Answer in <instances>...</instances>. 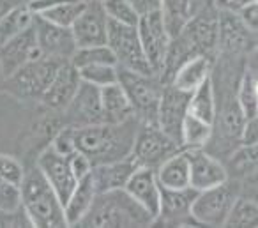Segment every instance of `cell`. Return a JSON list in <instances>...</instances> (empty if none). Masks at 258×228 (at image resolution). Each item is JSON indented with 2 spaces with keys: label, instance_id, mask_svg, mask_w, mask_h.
<instances>
[{
  "label": "cell",
  "instance_id": "obj_35",
  "mask_svg": "<svg viewBox=\"0 0 258 228\" xmlns=\"http://www.w3.org/2000/svg\"><path fill=\"white\" fill-rule=\"evenodd\" d=\"M230 164L239 175H253L258 170V143H239Z\"/></svg>",
  "mask_w": 258,
  "mask_h": 228
},
{
  "label": "cell",
  "instance_id": "obj_18",
  "mask_svg": "<svg viewBox=\"0 0 258 228\" xmlns=\"http://www.w3.org/2000/svg\"><path fill=\"white\" fill-rule=\"evenodd\" d=\"M197 189L182 188V189H168L161 188V202H159V216L154 223L163 221L177 226H197V221L191 216V205L197 198Z\"/></svg>",
  "mask_w": 258,
  "mask_h": 228
},
{
  "label": "cell",
  "instance_id": "obj_9",
  "mask_svg": "<svg viewBox=\"0 0 258 228\" xmlns=\"http://www.w3.org/2000/svg\"><path fill=\"white\" fill-rule=\"evenodd\" d=\"M60 66L62 61L41 55V57L32 59L27 64H23L18 71H15L6 80L13 92L18 94L20 97L41 99Z\"/></svg>",
  "mask_w": 258,
  "mask_h": 228
},
{
  "label": "cell",
  "instance_id": "obj_28",
  "mask_svg": "<svg viewBox=\"0 0 258 228\" xmlns=\"http://www.w3.org/2000/svg\"><path fill=\"white\" fill-rule=\"evenodd\" d=\"M214 126L195 115L187 113L180 131V147L182 149H205L211 143Z\"/></svg>",
  "mask_w": 258,
  "mask_h": 228
},
{
  "label": "cell",
  "instance_id": "obj_45",
  "mask_svg": "<svg viewBox=\"0 0 258 228\" xmlns=\"http://www.w3.org/2000/svg\"><path fill=\"white\" fill-rule=\"evenodd\" d=\"M240 143H258V113L246 121Z\"/></svg>",
  "mask_w": 258,
  "mask_h": 228
},
{
  "label": "cell",
  "instance_id": "obj_6",
  "mask_svg": "<svg viewBox=\"0 0 258 228\" xmlns=\"http://www.w3.org/2000/svg\"><path fill=\"white\" fill-rule=\"evenodd\" d=\"M239 196V186L226 179L221 184L197 193L191 205V216L202 226H225L226 217Z\"/></svg>",
  "mask_w": 258,
  "mask_h": 228
},
{
  "label": "cell",
  "instance_id": "obj_46",
  "mask_svg": "<svg viewBox=\"0 0 258 228\" xmlns=\"http://www.w3.org/2000/svg\"><path fill=\"white\" fill-rule=\"evenodd\" d=\"M60 2H64V0H30L27 6H29V9L34 13V15H39L41 11L53 8V6L60 4Z\"/></svg>",
  "mask_w": 258,
  "mask_h": 228
},
{
  "label": "cell",
  "instance_id": "obj_43",
  "mask_svg": "<svg viewBox=\"0 0 258 228\" xmlns=\"http://www.w3.org/2000/svg\"><path fill=\"white\" fill-rule=\"evenodd\" d=\"M127 4L137 13L138 18L161 9V0H127Z\"/></svg>",
  "mask_w": 258,
  "mask_h": 228
},
{
  "label": "cell",
  "instance_id": "obj_36",
  "mask_svg": "<svg viewBox=\"0 0 258 228\" xmlns=\"http://www.w3.org/2000/svg\"><path fill=\"white\" fill-rule=\"evenodd\" d=\"M235 99L237 104L240 106V110H242L246 121L258 113V96L256 90H254V78L249 73H244V76L239 80Z\"/></svg>",
  "mask_w": 258,
  "mask_h": 228
},
{
  "label": "cell",
  "instance_id": "obj_12",
  "mask_svg": "<svg viewBox=\"0 0 258 228\" xmlns=\"http://www.w3.org/2000/svg\"><path fill=\"white\" fill-rule=\"evenodd\" d=\"M34 30H36L37 44H39L41 55L57 61H71L73 53L76 50V43L73 39L71 29L60 27L43 20L41 16L34 15L32 20Z\"/></svg>",
  "mask_w": 258,
  "mask_h": 228
},
{
  "label": "cell",
  "instance_id": "obj_50",
  "mask_svg": "<svg viewBox=\"0 0 258 228\" xmlns=\"http://www.w3.org/2000/svg\"><path fill=\"white\" fill-rule=\"evenodd\" d=\"M0 76H2V73H0Z\"/></svg>",
  "mask_w": 258,
  "mask_h": 228
},
{
  "label": "cell",
  "instance_id": "obj_42",
  "mask_svg": "<svg viewBox=\"0 0 258 228\" xmlns=\"http://www.w3.org/2000/svg\"><path fill=\"white\" fill-rule=\"evenodd\" d=\"M242 22V25L246 27L251 32H258V0L251 2L249 6L242 9V11L237 15Z\"/></svg>",
  "mask_w": 258,
  "mask_h": 228
},
{
  "label": "cell",
  "instance_id": "obj_8",
  "mask_svg": "<svg viewBox=\"0 0 258 228\" xmlns=\"http://www.w3.org/2000/svg\"><path fill=\"white\" fill-rule=\"evenodd\" d=\"M182 149L179 142L166 135L154 122H140L137 136H135L131 157L137 161L138 166H147L158 170L161 163H165L170 156Z\"/></svg>",
  "mask_w": 258,
  "mask_h": 228
},
{
  "label": "cell",
  "instance_id": "obj_44",
  "mask_svg": "<svg viewBox=\"0 0 258 228\" xmlns=\"http://www.w3.org/2000/svg\"><path fill=\"white\" fill-rule=\"evenodd\" d=\"M254 0H214V6L218 11L223 13H232V15H239L246 6H249Z\"/></svg>",
  "mask_w": 258,
  "mask_h": 228
},
{
  "label": "cell",
  "instance_id": "obj_2",
  "mask_svg": "<svg viewBox=\"0 0 258 228\" xmlns=\"http://www.w3.org/2000/svg\"><path fill=\"white\" fill-rule=\"evenodd\" d=\"M218 37H219L218 15L205 11L197 16H191V20L182 27V30L177 36L172 37L163 75L172 76L173 71L186 59L195 57V55H209L218 46Z\"/></svg>",
  "mask_w": 258,
  "mask_h": 228
},
{
  "label": "cell",
  "instance_id": "obj_14",
  "mask_svg": "<svg viewBox=\"0 0 258 228\" xmlns=\"http://www.w3.org/2000/svg\"><path fill=\"white\" fill-rule=\"evenodd\" d=\"M37 168L41 170V174L44 175L50 186L53 188V191L57 193V196L60 198L62 205L64 202L69 198V195L75 189L76 179L75 172L71 168V161H69V156H64V154L57 152L53 147H48L43 154L37 159Z\"/></svg>",
  "mask_w": 258,
  "mask_h": 228
},
{
  "label": "cell",
  "instance_id": "obj_25",
  "mask_svg": "<svg viewBox=\"0 0 258 228\" xmlns=\"http://www.w3.org/2000/svg\"><path fill=\"white\" fill-rule=\"evenodd\" d=\"M156 177L161 188L182 189L189 188V161L186 150L180 149L173 156H170L165 163H161L156 170Z\"/></svg>",
  "mask_w": 258,
  "mask_h": 228
},
{
  "label": "cell",
  "instance_id": "obj_15",
  "mask_svg": "<svg viewBox=\"0 0 258 228\" xmlns=\"http://www.w3.org/2000/svg\"><path fill=\"white\" fill-rule=\"evenodd\" d=\"M41 57L39 44H37L36 30L30 23L25 30L9 39L0 46V73L2 78H9L15 71H18L23 64L32 59Z\"/></svg>",
  "mask_w": 258,
  "mask_h": 228
},
{
  "label": "cell",
  "instance_id": "obj_49",
  "mask_svg": "<svg viewBox=\"0 0 258 228\" xmlns=\"http://www.w3.org/2000/svg\"><path fill=\"white\" fill-rule=\"evenodd\" d=\"M254 200L258 202V189H256V193H254Z\"/></svg>",
  "mask_w": 258,
  "mask_h": 228
},
{
  "label": "cell",
  "instance_id": "obj_1",
  "mask_svg": "<svg viewBox=\"0 0 258 228\" xmlns=\"http://www.w3.org/2000/svg\"><path fill=\"white\" fill-rule=\"evenodd\" d=\"M138 126L140 121L133 117L120 124L101 122L83 128H73V140L76 150L85 154L92 166H96L131 156Z\"/></svg>",
  "mask_w": 258,
  "mask_h": 228
},
{
  "label": "cell",
  "instance_id": "obj_16",
  "mask_svg": "<svg viewBox=\"0 0 258 228\" xmlns=\"http://www.w3.org/2000/svg\"><path fill=\"white\" fill-rule=\"evenodd\" d=\"M64 111L66 119H68V126H73V128H83V126L104 122L103 110H101L99 87L82 82L75 97L64 108Z\"/></svg>",
  "mask_w": 258,
  "mask_h": 228
},
{
  "label": "cell",
  "instance_id": "obj_17",
  "mask_svg": "<svg viewBox=\"0 0 258 228\" xmlns=\"http://www.w3.org/2000/svg\"><path fill=\"white\" fill-rule=\"evenodd\" d=\"M189 161V186L197 191H204L218 186L228 179L226 166L207 152L205 149H184Z\"/></svg>",
  "mask_w": 258,
  "mask_h": 228
},
{
  "label": "cell",
  "instance_id": "obj_21",
  "mask_svg": "<svg viewBox=\"0 0 258 228\" xmlns=\"http://www.w3.org/2000/svg\"><path fill=\"white\" fill-rule=\"evenodd\" d=\"M138 168L137 161L131 156L124 157V159L111 161V163H103L92 166V181L96 186L97 193L104 191H113V189H124L125 182L133 175V172Z\"/></svg>",
  "mask_w": 258,
  "mask_h": 228
},
{
  "label": "cell",
  "instance_id": "obj_32",
  "mask_svg": "<svg viewBox=\"0 0 258 228\" xmlns=\"http://www.w3.org/2000/svg\"><path fill=\"white\" fill-rule=\"evenodd\" d=\"M225 226L258 228V202L254 198L239 196L225 221Z\"/></svg>",
  "mask_w": 258,
  "mask_h": 228
},
{
  "label": "cell",
  "instance_id": "obj_38",
  "mask_svg": "<svg viewBox=\"0 0 258 228\" xmlns=\"http://www.w3.org/2000/svg\"><path fill=\"white\" fill-rule=\"evenodd\" d=\"M103 8L106 11L108 18L118 23H125V25H137L138 16L137 13L131 9V6L127 4V0H101Z\"/></svg>",
  "mask_w": 258,
  "mask_h": 228
},
{
  "label": "cell",
  "instance_id": "obj_7",
  "mask_svg": "<svg viewBox=\"0 0 258 228\" xmlns=\"http://www.w3.org/2000/svg\"><path fill=\"white\" fill-rule=\"evenodd\" d=\"M106 44L113 51L118 68L144 75H154L142 48L137 25H125L108 18Z\"/></svg>",
  "mask_w": 258,
  "mask_h": 228
},
{
  "label": "cell",
  "instance_id": "obj_26",
  "mask_svg": "<svg viewBox=\"0 0 258 228\" xmlns=\"http://www.w3.org/2000/svg\"><path fill=\"white\" fill-rule=\"evenodd\" d=\"M216 111H218V104H216V92H214V82L212 76L207 78L200 87L191 92L189 104H187V113L195 115V117L202 119V121L214 124Z\"/></svg>",
  "mask_w": 258,
  "mask_h": 228
},
{
  "label": "cell",
  "instance_id": "obj_19",
  "mask_svg": "<svg viewBox=\"0 0 258 228\" xmlns=\"http://www.w3.org/2000/svg\"><path fill=\"white\" fill-rule=\"evenodd\" d=\"M124 189L133 196L145 210L158 219L159 216V202H161V186L156 177V170L147 166H138L133 175L125 182Z\"/></svg>",
  "mask_w": 258,
  "mask_h": 228
},
{
  "label": "cell",
  "instance_id": "obj_5",
  "mask_svg": "<svg viewBox=\"0 0 258 228\" xmlns=\"http://www.w3.org/2000/svg\"><path fill=\"white\" fill-rule=\"evenodd\" d=\"M118 83L127 94V99L133 106L135 117L140 122H154L158 117V106L161 101L163 85L156 75L127 71L118 68Z\"/></svg>",
  "mask_w": 258,
  "mask_h": 228
},
{
  "label": "cell",
  "instance_id": "obj_47",
  "mask_svg": "<svg viewBox=\"0 0 258 228\" xmlns=\"http://www.w3.org/2000/svg\"><path fill=\"white\" fill-rule=\"evenodd\" d=\"M8 9H11V8H9V6H6V2H2V0H0V16L4 15Z\"/></svg>",
  "mask_w": 258,
  "mask_h": 228
},
{
  "label": "cell",
  "instance_id": "obj_37",
  "mask_svg": "<svg viewBox=\"0 0 258 228\" xmlns=\"http://www.w3.org/2000/svg\"><path fill=\"white\" fill-rule=\"evenodd\" d=\"M80 78L82 82L92 83L96 87H104L110 83L118 82V66L115 64H96V66H85L80 68Z\"/></svg>",
  "mask_w": 258,
  "mask_h": 228
},
{
  "label": "cell",
  "instance_id": "obj_23",
  "mask_svg": "<svg viewBox=\"0 0 258 228\" xmlns=\"http://www.w3.org/2000/svg\"><path fill=\"white\" fill-rule=\"evenodd\" d=\"M97 191L94 186L92 175H85L76 182L75 189L69 195V198L64 202V217L68 226H78L82 219L87 216V212L92 207V202L96 198Z\"/></svg>",
  "mask_w": 258,
  "mask_h": 228
},
{
  "label": "cell",
  "instance_id": "obj_10",
  "mask_svg": "<svg viewBox=\"0 0 258 228\" xmlns=\"http://www.w3.org/2000/svg\"><path fill=\"white\" fill-rule=\"evenodd\" d=\"M137 29L138 36H140L142 48H144L152 73L156 76L163 75L166 55H168L170 43H172V36H170L168 29L165 25L161 9L151 13V15L142 16L137 23Z\"/></svg>",
  "mask_w": 258,
  "mask_h": 228
},
{
  "label": "cell",
  "instance_id": "obj_33",
  "mask_svg": "<svg viewBox=\"0 0 258 228\" xmlns=\"http://www.w3.org/2000/svg\"><path fill=\"white\" fill-rule=\"evenodd\" d=\"M85 4H87V0H64L60 4L53 6V8L44 9V11H41L39 15H36V16H41L43 20H46V22H50V23H55V25L71 29V25L80 16V13L83 11Z\"/></svg>",
  "mask_w": 258,
  "mask_h": 228
},
{
  "label": "cell",
  "instance_id": "obj_39",
  "mask_svg": "<svg viewBox=\"0 0 258 228\" xmlns=\"http://www.w3.org/2000/svg\"><path fill=\"white\" fill-rule=\"evenodd\" d=\"M20 209H22L20 186L0 181V214L2 216H9L13 212H18Z\"/></svg>",
  "mask_w": 258,
  "mask_h": 228
},
{
  "label": "cell",
  "instance_id": "obj_30",
  "mask_svg": "<svg viewBox=\"0 0 258 228\" xmlns=\"http://www.w3.org/2000/svg\"><path fill=\"white\" fill-rule=\"evenodd\" d=\"M34 13L29 9V6H18L11 8L0 16V46L6 44L9 39L18 36L22 30L32 23Z\"/></svg>",
  "mask_w": 258,
  "mask_h": 228
},
{
  "label": "cell",
  "instance_id": "obj_22",
  "mask_svg": "<svg viewBox=\"0 0 258 228\" xmlns=\"http://www.w3.org/2000/svg\"><path fill=\"white\" fill-rule=\"evenodd\" d=\"M99 97L103 119L108 124H120V122H125L135 117L133 106L129 103L127 94H125V90L122 89V85L118 82L101 87Z\"/></svg>",
  "mask_w": 258,
  "mask_h": 228
},
{
  "label": "cell",
  "instance_id": "obj_11",
  "mask_svg": "<svg viewBox=\"0 0 258 228\" xmlns=\"http://www.w3.org/2000/svg\"><path fill=\"white\" fill-rule=\"evenodd\" d=\"M73 39L76 48L106 44L108 36V15L101 0H89L71 25Z\"/></svg>",
  "mask_w": 258,
  "mask_h": 228
},
{
  "label": "cell",
  "instance_id": "obj_13",
  "mask_svg": "<svg viewBox=\"0 0 258 228\" xmlns=\"http://www.w3.org/2000/svg\"><path fill=\"white\" fill-rule=\"evenodd\" d=\"M189 96L191 92L180 90L175 85L168 83L163 89L161 101H159V106H158L156 124L179 143H180V131H182L184 119L187 115Z\"/></svg>",
  "mask_w": 258,
  "mask_h": 228
},
{
  "label": "cell",
  "instance_id": "obj_3",
  "mask_svg": "<svg viewBox=\"0 0 258 228\" xmlns=\"http://www.w3.org/2000/svg\"><path fill=\"white\" fill-rule=\"evenodd\" d=\"M152 216L125 189L97 193L80 226H147Z\"/></svg>",
  "mask_w": 258,
  "mask_h": 228
},
{
  "label": "cell",
  "instance_id": "obj_24",
  "mask_svg": "<svg viewBox=\"0 0 258 228\" xmlns=\"http://www.w3.org/2000/svg\"><path fill=\"white\" fill-rule=\"evenodd\" d=\"M207 78H211V59L209 55H195V57L186 59L173 71L170 83L180 90L193 92Z\"/></svg>",
  "mask_w": 258,
  "mask_h": 228
},
{
  "label": "cell",
  "instance_id": "obj_27",
  "mask_svg": "<svg viewBox=\"0 0 258 228\" xmlns=\"http://www.w3.org/2000/svg\"><path fill=\"white\" fill-rule=\"evenodd\" d=\"M221 13L219 16V37L218 44H221L223 50L228 51H239L246 46L247 43V32L249 30L242 25L240 18L232 13Z\"/></svg>",
  "mask_w": 258,
  "mask_h": 228
},
{
  "label": "cell",
  "instance_id": "obj_41",
  "mask_svg": "<svg viewBox=\"0 0 258 228\" xmlns=\"http://www.w3.org/2000/svg\"><path fill=\"white\" fill-rule=\"evenodd\" d=\"M69 161H71V168L78 181L92 172V163H90V159L85 154L80 152V150H75L73 154H69Z\"/></svg>",
  "mask_w": 258,
  "mask_h": 228
},
{
  "label": "cell",
  "instance_id": "obj_34",
  "mask_svg": "<svg viewBox=\"0 0 258 228\" xmlns=\"http://www.w3.org/2000/svg\"><path fill=\"white\" fill-rule=\"evenodd\" d=\"M71 64L76 69L85 68V66H96V64H115L113 51L110 50L108 44H96V46H82L76 48L71 57Z\"/></svg>",
  "mask_w": 258,
  "mask_h": 228
},
{
  "label": "cell",
  "instance_id": "obj_29",
  "mask_svg": "<svg viewBox=\"0 0 258 228\" xmlns=\"http://www.w3.org/2000/svg\"><path fill=\"white\" fill-rule=\"evenodd\" d=\"M214 124H218L219 131L226 140H233V142L240 143L246 117H244L240 106L237 104V99H232V103L226 104L221 111H216Z\"/></svg>",
  "mask_w": 258,
  "mask_h": 228
},
{
  "label": "cell",
  "instance_id": "obj_48",
  "mask_svg": "<svg viewBox=\"0 0 258 228\" xmlns=\"http://www.w3.org/2000/svg\"><path fill=\"white\" fill-rule=\"evenodd\" d=\"M254 90H256V96H258V78H254Z\"/></svg>",
  "mask_w": 258,
  "mask_h": 228
},
{
  "label": "cell",
  "instance_id": "obj_20",
  "mask_svg": "<svg viewBox=\"0 0 258 228\" xmlns=\"http://www.w3.org/2000/svg\"><path fill=\"white\" fill-rule=\"evenodd\" d=\"M80 73L75 66L71 64V61L62 62V66L58 68V71L55 73L53 80L48 85L46 92L43 94L41 101L44 104H48L53 110H62L71 103V99L75 97L76 90L80 89Z\"/></svg>",
  "mask_w": 258,
  "mask_h": 228
},
{
  "label": "cell",
  "instance_id": "obj_40",
  "mask_svg": "<svg viewBox=\"0 0 258 228\" xmlns=\"http://www.w3.org/2000/svg\"><path fill=\"white\" fill-rule=\"evenodd\" d=\"M23 175H25V170L18 159L8 156V154H0V181L20 186L23 181Z\"/></svg>",
  "mask_w": 258,
  "mask_h": 228
},
{
  "label": "cell",
  "instance_id": "obj_4",
  "mask_svg": "<svg viewBox=\"0 0 258 228\" xmlns=\"http://www.w3.org/2000/svg\"><path fill=\"white\" fill-rule=\"evenodd\" d=\"M22 209L30 226H68L64 217V205L50 182L44 179L37 164L30 172H25L20 184Z\"/></svg>",
  "mask_w": 258,
  "mask_h": 228
},
{
  "label": "cell",
  "instance_id": "obj_31",
  "mask_svg": "<svg viewBox=\"0 0 258 228\" xmlns=\"http://www.w3.org/2000/svg\"><path fill=\"white\" fill-rule=\"evenodd\" d=\"M161 15L170 36H177L193 16L191 0H161Z\"/></svg>",
  "mask_w": 258,
  "mask_h": 228
}]
</instances>
